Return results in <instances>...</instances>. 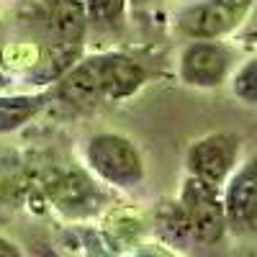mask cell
<instances>
[{
    "label": "cell",
    "mask_w": 257,
    "mask_h": 257,
    "mask_svg": "<svg viewBox=\"0 0 257 257\" xmlns=\"http://www.w3.org/2000/svg\"><path fill=\"white\" fill-rule=\"evenodd\" d=\"M85 162L93 173L113 188L134 190L144 183V160L132 139L113 132H103L85 144Z\"/></svg>",
    "instance_id": "obj_1"
},
{
    "label": "cell",
    "mask_w": 257,
    "mask_h": 257,
    "mask_svg": "<svg viewBox=\"0 0 257 257\" xmlns=\"http://www.w3.org/2000/svg\"><path fill=\"white\" fill-rule=\"evenodd\" d=\"M178 203H180L185 219H188L190 237L196 242L213 244V242H219L226 234V216H224L221 188L188 175L183 180Z\"/></svg>",
    "instance_id": "obj_2"
},
{
    "label": "cell",
    "mask_w": 257,
    "mask_h": 257,
    "mask_svg": "<svg viewBox=\"0 0 257 257\" xmlns=\"http://www.w3.org/2000/svg\"><path fill=\"white\" fill-rule=\"evenodd\" d=\"M234 52L219 39H193L180 52L178 75L188 88L213 90L231 77Z\"/></svg>",
    "instance_id": "obj_3"
},
{
    "label": "cell",
    "mask_w": 257,
    "mask_h": 257,
    "mask_svg": "<svg viewBox=\"0 0 257 257\" xmlns=\"http://www.w3.org/2000/svg\"><path fill=\"white\" fill-rule=\"evenodd\" d=\"M239 149H242L239 137L229 132H213L196 139L185 155L188 175L221 188L226 178L234 173V167L239 165Z\"/></svg>",
    "instance_id": "obj_4"
},
{
    "label": "cell",
    "mask_w": 257,
    "mask_h": 257,
    "mask_svg": "<svg viewBox=\"0 0 257 257\" xmlns=\"http://www.w3.org/2000/svg\"><path fill=\"white\" fill-rule=\"evenodd\" d=\"M252 6L254 0H196L180 13L178 26L190 39H221L244 24Z\"/></svg>",
    "instance_id": "obj_5"
},
{
    "label": "cell",
    "mask_w": 257,
    "mask_h": 257,
    "mask_svg": "<svg viewBox=\"0 0 257 257\" xmlns=\"http://www.w3.org/2000/svg\"><path fill=\"white\" fill-rule=\"evenodd\" d=\"M226 229L237 234L257 231V155L234 167L221 185Z\"/></svg>",
    "instance_id": "obj_6"
},
{
    "label": "cell",
    "mask_w": 257,
    "mask_h": 257,
    "mask_svg": "<svg viewBox=\"0 0 257 257\" xmlns=\"http://www.w3.org/2000/svg\"><path fill=\"white\" fill-rule=\"evenodd\" d=\"M47 193H49V201L54 203V208L59 213H64V216H70V219L90 216V213L98 211L100 203H103L98 185L85 173H77V170L57 175L49 183Z\"/></svg>",
    "instance_id": "obj_7"
},
{
    "label": "cell",
    "mask_w": 257,
    "mask_h": 257,
    "mask_svg": "<svg viewBox=\"0 0 257 257\" xmlns=\"http://www.w3.org/2000/svg\"><path fill=\"white\" fill-rule=\"evenodd\" d=\"M98 64H100V95L105 100L132 98L147 82L144 67L128 54L118 52L98 54Z\"/></svg>",
    "instance_id": "obj_8"
},
{
    "label": "cell",
    "mask_w": 257,
    "mask_h": 257,
    "mask_svg": "<svg viewBox=\"0 0 257 257\" xmlns=\"http://www.w3.org/2000/svg\"><path fill=\"white\" fill-rule=\"evenodd\" d=\"M49 8V31L59 44H77L85 26V0H47Z\"/></svg>",
    "instance_id": "obj_9"
},
{
    "label": "cell",
    "mask_w": 257,
    "mask_h": 257,
    "mask_svg": "<svg viewBox=\"0 0 257 257\" xmlns=\"http://www.w3.org/2000/svg\"><path fill=\"white\" fill-rule=\"evenodd\" d=\"M49 95H0V134H11L47 108Z\"/></svg>",
    "instance_id": "obj_10"
},
{
    "label": "cell",
    "mask_w": 257,
    "mask_h": 257,
    "mask_svg": "<svg viewBox=\"0 0 257 257\" xmlns=\"http://www.w3.org/2000/svg\"><path fill=\"white\" fill-rule=\"evenodd\" d=\"M231 82V95L239 103L249 105V108H257V54L244 59L237 70L229 77Z\"/></svg>",
    "instance_id": "obj_11"
},
{
    "label": "cell",
    "mask_w": 257,
    "mask_h": 257,
    "mask_svg": "<svg viewBox=\"0 0 257 257\" xmlns=\"http://www.w3.org/2000/svg\"><path fill=\"white\" fill-rule=\"evenodd\" d=\"M85 13L98 26H113L126 13V0H85Z\"/></svg>",
    "instance_id": "obj_12"
},
{
    "label": "cell",
    "mask_w": 257,
    "mask_h": 257,
    "mask_svg": "<svg viewBox=\"0 0 257 257\" xmlns=\"http://www.w3.org/2000/svg\"><path fill=\"white\" fill-rule=\"evenodd\" d=\"M128 257H185V254H180L173 244L165 242H142L128 252Z\"/></svg>",
    "instance_id": "obj_13"
},
{
    "label": "cell",
    "mask_w": 257,
    "mask_h": 257,
    "mask_svg": "<svg viewBox=\"0 0 257 257\" xmlns=\"http://www.w3.org/2000/svg\"><path fill=\"white\" fill-rule=\"evenodd\" d=\"M0 257H26V254L21 252L16 242H11L8 237H0Z\"/></svg>",
    "instance_id": "obj_14"
}]
</instances>
